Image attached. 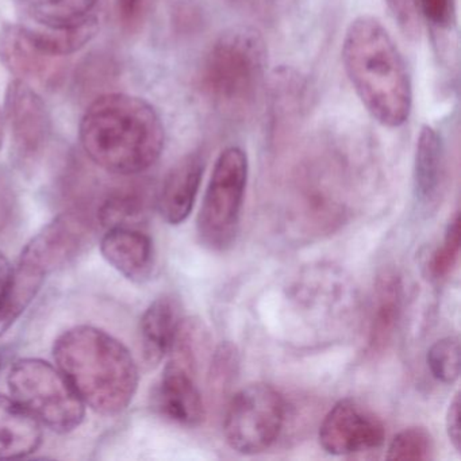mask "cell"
Instances as JSON below:
<instances>
[{
  "instance_id": "cell-6",
  "label": "cell",
  "mask_w": 461,
  "mask_h": 461,
  "mask_svg": "<svg viewBox=\"0 0 461 461\" xmlns=\"http://www.w3.org/2000/svg\"><path fill=\"white\" fill-rule=\"evenodd\" d=\"M249 161L242 148H225L215 160L198 215L202 244L215 252L233 247L241 222Z\"/></svg>"
},
{
  "instance_id": "cell-8",
  "label": "cell",
  "mask_w": 461,
  "mask_h": 461,
  "mask_svg": "<svg viewBox=\"0 0 461 461\" xmlns=\"http://www.w3.org/2000/svg\"><path fill=\"white\" fill-rule=\"evenodd\" d=\"M82 210L56 217L23 248L15 272L44 285L45 277L77 258L87 247L93 225Z\"/></svg>"
},
{
  "instance_id": "cell-19",
  "label": "cell",
  "mask_w": 461,
  "mask_h": 461,
  "mask_svg": "<svg viewBox=\"0 0 461 461\" xmlns=\"http://www.w3.org/2000/svg\"><path fill=\"white\" fill-rule=\"evenodd\" d=\"M444 180V142L436 129L423 125L418 134L414 158V188L418 201L423 204L436 202Z\"/></svg>"
},
{
  "instance_id": "cell-12",
  "label": "cell",
  "mask_w": 461,
  "mask_h": 461,
  "mask_svg": "<svg viewBox=\"0 0 461 461\" xmlns=\"http://www.w3.org/2000/svg\"><path fill=\"white\" fill-rule=\"evenodd\" d=\"M293 214L295 225L304 234L330 233L344 221L345 203L341 190L323 172H318L317 168L309 169L299 185Z\"/></svg>"
},
{
  "instance_id": "cell-21",
  "label": "cell",
  "mask_w": 461,
  "mask_h": 461,
  "mask_svg": "<svg viewBox=\"0 0 461 461\" xmlns=\"http://www.w3.org/2000/svg\"><path fill=\"white\" fill-rule=\"evenodd\" d=\"M21 10L45 29H67L95 17L99 0H17Z\"/></svg>"
},
{
  "instance_id": "cell-28",
  "label": "cell",
  "mask_w": 461,
  "mask_h": 461,
  "mask_svg": "<svg viewBox=\"0 0 461 461\" xmlns=\"http://www.w3.org/2000/svg\"><path fill=\"white\" fill-rule=\"evenodd\" d=\"M418 7L434 28L447 31L456 21L455 0H417Z\"/></svg>"
},
{
  "instance_id": "cell-29",
  "label": "cell",
  "mask_w": 461,
  "mask_h": 461,
  "mask_svg": "<svg viewBox=\"0 0 461 461\" xmlns=\"http://www.w3.org/2000/svg\"><path fill=\"white\" fill-rule=\"evenodd\" d=\"M385 4L393 20L398 23L399 28L407 36H417L420 32L417 0H385Z\"/></svg>"
},
{
  "instance_id": "cell-14",
  "label": "cell",
  "mask_w": 461,
  "mask_h": 461,
  "mask_svg": "<svg viewBox=\"0 0 461 461\" xmlns=\"http://www.w3.org/2000/svg\"><path fill=\"white\" fill-rule=\"evenodd\" d=\"M104 260L131 282L144 283L155 269L152 239L133 226L107 229L101 241Z\"/></svg>"
},
{
  "instance_id": "cell-9",
  "label": "cell",
  "mask_w": 461,
  "mask_h": 461,
  "mask_svg": "<svg viewBox=\"0 0 461 461\" xmlns=\"http://www.w3.org/2000/svg\"><path fill=\"white\" fill-rule=\"evenodd\" d=\"M5 118L15 160L23 168L33 167L47 149L52 131L44 101L31 85L14 80L7 88Z\"/></svg>"
},
{
  "instance_id": "cell-26",
  "label": "cell",
  "mask_w": 461,
  "mask_h": 461,
  "mask_svg": "<svg viewBox=\"0 0 461 461\" xmlns=\"http://www.w3.org/2000/svg\"><path fill=\"white\" fill-rule=\"evenodd\" d=\"M239 369V353L236 347L226 344L221 345L212 355V366H210V387L215 393H225L226 388L230 387L231 382L236 377Z\"/></svg>"
},
{
  "instance_id": "cell-17",
  "label": "cell",
  "mask_w": 461,
  "mask_h": 461,
  "mask_svg": "<svg viewBox=\"0 0 461 461\" xmlns=\"http://www.w3.org/2000/svg\"><path fill=\"white\" fill-rule=\"evenodd\" d=\"M42 438L41 422L15 399L0 395V460L28 457Z\"/></svg>"
},
{
  "instance_id": "cell-7",
  "label": "cell",
  "mask_w": 461,
  "mask_h": 461,
  "mask_svg": "<svg viewBox=\"0 0 461 461\" xmlns=\"http://www.w3.org/2000/svg\"><path fill=\"white\" fill-rule=\"evenodd\" d=\"M285 402L272 385L255 383L231 398L223 420V434L231 449L258 455L279 438L285 422Z\"/></svg>"
},
{
  "instance_id": "cell-10",
  "label": "cell",
  "mask_w": 461,
  "mask_h": 461,
  "mask_svg": "<svg viewBox=\"0 0 461 461\" xmlns=\"http://www.w3.org/2000/svg\"><path fill=\"white\" fill-rule=\"evenodd\" d=\"M384 437V425L380 418L353 399H342L334 404L320 428L321 447L334 456L377 449Z\"/></svg>"
},
{
  "instance_id": "cell-25",
  "label": "cell",
  "mask_w": 461,
  "mask_h": 461,
  "mask_svg": "<svg viewBox=\"0 0 461 461\" xmlns=\"http://www.w3.org/2000/svg\"><path fill=\"white\" fill-rule=\"evenodd\" d=\"M460 253V215L456 212L447 226L441 247L434 252L430 260V275L434 279H444L455 268Z\"/></svg>"
},
{
  "instance_id": "cell-22",
  "label": "cell",
  "mask_w": 461,
  "mask_h": 461,
  "mask_svg": "<svg viewBox=\"0 0 461 461\" xmlns=\"http://www.w3.org/2000/svg\"><path fill=\"white\" fill-rule=\"evenodd\" d=\"M99 23L96 17L83 23L82 25L67 29H29L33 41L45 52L58 58L66 59L85 48L98 33Z\"/></svg>"
},
{
  "instance_id": "cell-24",
  "label": "cell",
  "mask_w": 461,
  "mask_h": 461,
  "mask_svg": "<svg viewBox=\"0 0 461 461\" xmlns=\"http://www.w3.org/2000/svg\"><path fill=\"white\" fill-rule=\"evenodd\" d=\"M388 460H431L434 441L425 428H409L396 434L388 447Z\"/></svg>"
},
{
  "instance_id": "cell-16",
  "label": "cell",
  "mask_w": 461,
  "mask_h": 461,
  "mask_svg": "<svg viewBox=\"0 0 461 461\" xmlns=\"http://www.w3.org/2000/svg\"><path fill=\"white\" fill-rule=\"evenodd\" d=\"M203 168V158L199 153H190L180 158L167 174L158 204L169 225H180L190 217L201 187Z\"/></svg>"
},
{
  "instance_id": "cell-18",
  "label": "cell",
  "mask_w": 461,
  "mask_h": 461,
  "mask_svg": "<svg viewBox=\"0 0 461 461\" xmlns=\"http://www.w3.org/2000/svg\"><path fill=\"white\" fill-rule=\"evenodd\" d=\"M180 322L179 304L172 296H160L145 310L140 322V344L148 366H158L168 355Z\"/></svg>"
},
{
  "instance_id": "cell-5",
  "label": "cell",
  "mask_w": 461,
  "mask_h": 461,
  "mask_svg": "<svg viewBox=\"0 0 461 461\" xmlns=\"http://www.w3.org/2000/svg\"><path fill=\"white\" fill-rule=\"evenodd\" d=\"M13 399L56 433L82 425L86 404L60 369L41 358H21L7 377Z\"/></svg>"
},
{
  "instance_id": "cell-15",
  "label": "cell",
  "mask_w": 461,
  "mask_h": 461,
  "mask_svg": "<svg viewBox=\"0 0 461 461\" xmlns=\"http://www.w3.org/2000/svg\"><path fill=\"white\" fill-rule=\"evenodd\" d=\"M403 309V285L393 269H384L377 275L372 298L369 320L368 353L379 356L388 349Z\"/></svg>"
},
{
  "instance_id": "cell-33",
  "label": "cell",
  "mask_w": 461,
  "mask_h": 461,
  "mask_svg": "<svg viewBox=\"0 0 461 461\" xmlns=\"http://www.w3.org/2000/svg\"><path fill=\"white\" fill-rule=\"evenodd\" d=\"M4 137H5V120L4 115L0 113V149H2V145H4Z\"/></svg>"
},
{
  "instance_id": "cell-34",
  "label": "cell",
  "mask_w": 461,
  "mask_h": 461,
  "mask_svg": "<svg viewBox=\"0 0 461 461\" xmlns=\"http://www.w3.org/2000/svg\"><path fill=\"white\" fill-rule=\"evenodd\" d=\"M5 361V353L4 350H0V368H2V366H4Z\"/></svg>"
},
{
  "instance_id": "cell-11",
  "label": "cell",
  "mask_w": 461,
  "mask_h": 461,
  "mask_svg": "<svg viewBox=\"0 0 461 461\" xmlns=\"http://www.w3.org/2000/svg\"><path fill=\"white\" fill-rule=\"evenodd\" d=\"M0 61L17 80L55 87L66 71L64 58L42 50L29 34L28 28L7 25L0 32Z\"/></svg>"
},
{
  "instance_id": "cell-35",
  "label": "cell",
  "mask_w": 461,
  "mask_h": 461,
  "mask_svg": "<svg viewBox=\"0 0 461 461\" xmlns=\"http://www.w3.org/2000/svg\"><path fill=\"white\" fill-rule=\"evenodd\" d=\"M248 2H253V0H248Z\"/></svg>"
},
{
  "instance_id": "cell-27",
  "label": "cell",
  "mask_w": 461,
  "mask_h": 461,
  "mask_svg": "<svg viewBox=\"0 0 461 461\" xmlns=\"http://www.w3.org/2000/svg\"><path fill=\"white\" fill-rule=\"evenodd\" d=\"M155 0H117V14L129 33L140 31L152 10Z\"/></svg>"
},
{
  "instance_id": "cell-23",
  "label": "cell",
  "mask_w": 461,
  "mask_h": 461,
  "mask_svg": "<svg viewBox=\"0 0 461 461\" xmlns=\"http://www.w3.org/2000/svg\"><path fill=\"white\" fill-rule=\"evenodd\" d=\"M431 376L444 384H453L460 375V341L449 336L431 345L428 352Z\"/></svg>"
},
{
  "instance_id": "cell-20",
  "label": "cell",
  "mask_w": 461,
  "mask_h": 461,
  "mask_svg": "<svg viewBox=\"0 0 461 461\" xmlns=\"http://www.w3.org/2000/svg\"><path fill=\"white\" fill-rule=\"evenodd\" d=\"M152 190L147 183L133 182L112 188L98 206V221L104 228L133 226L152 207Z\"/></svg>"
},
{
  "instance_id": "cell-30",
  "label": "cell",
  "mask_w": 461,
  "mask_h": 461,
  "mask_svg": "<svg viewBox=\"0 0 461 461\" xmlns=\"http://www.w3.org/2000/svg\"><path fill=\"white\" fill-rule=\"evenodd\" d=\"M17 201L10 183L0 176V236L9 229L14 220Z\"/></svg>"
},
{
  "instance_id": "cell-31",
  "label": "cell",
  "mask_w": 461,
  "mask_h": 461,
  "mask_svg": "<svg viewBox=\"0 0 461 461\" xmlns=\"http://www.w3.org/2000/svg\"><path fill=\"white\" fill-rule=\"evenodd\" d=\"M13 277H14V268L7 260L6 256L0 252V321H5V317H6L10 294H12Z\"/></svg>"
},
{
  "instance_id": "cell-4",
  "label": "cell",
  "mask_w": 461,
  "mask_h": 461,
  "mask_svg": "<svg viewBox=\"0 0 461 461\" xmlns=\"http://www.w3.org/2000/svg\"><path fill=\"white\" fill-rule=\"evenodd\" d=\"M268 50L252 26L226 29L210 45L199 68L198 85L207 104L225 117H249L266 87Z\"/></svg>"
},
{
  "instance_id": "cell-13",
  "label": "cell",
  "mask_w": 461,
  "mask_h": 461,
  "mask_svg": "<svg viewBox=\"0 0 461 461\" xmlns=\"http://www.w3.org/2000/svg\"><path fill=\"white\" fill-rule=\"evenodd\" d=\"M158 411L179 423L198 426L204 420V403L196 384V372L174 360H168L155 395Z\"/></svg>"
},
{
  "instance_id": "cell-3",
  "label": "cell",
  "mask_w": 461,
  "mask_h": 461,
  "mask_svg": "<svg viewBox=\"0 0 461 461\" xmlns=\"http://www.w3.org/2000/svg\"><path fill=\"white\" fill-rule=\"evenodd\" d=\"M58 368L86 406L102 415L128 409L139 388V366L131 350L94 326H75L53 345Z\"/></svg>"
},
{
  "instance_id": "cell-2",
  "label": "cell",
  "mask_w": 461,
  "mask_h": 461,
  "mask_svg": "<svg viewBox=\"0 0 461 461\" xmlns=\"http://www.w3.org/2000/svg\"><path fill=\"white\" fill-rule=\"evenodd\" d=\"M345 74L368 114L384 128L409 121L412 85L409 68L390 32L376 18L350 23L341 48Z\"/></svg>"
},
{
  "instance_id": "cell-1",
  "label": "cell",
  "mask_w": 461,
  "mask_h": 461,
  "mask_svg": "<svg viewBox=\"0 0 461 461\" xmlns=\"http://www.w3.org/2000/svg\"><path fill=\"white\" fill-rule=\"evenodd\" d=\"M87 158L110 174L134 176L155 166L166 144L160 115L147 101L126 94L99 96L80 122Z\"/></svg>"
},
{
  "instance_id": "cell-32",
  "label": "cell",
  "mask_w": 461,
  "mask_h": 461,
  "mask_svg": "<svg viewBox=\"0 0 461 461\" xmlns=\"http://www.w3.org/2000/svg\"><path fill=\"white\" fill-rule=\"evenodd\" d=\"M447 431L453 447H455L457 452H460V395H458V393L453 396L452 402H450L449 404V409H447Z\"/></svg>"
}]
</instances>
